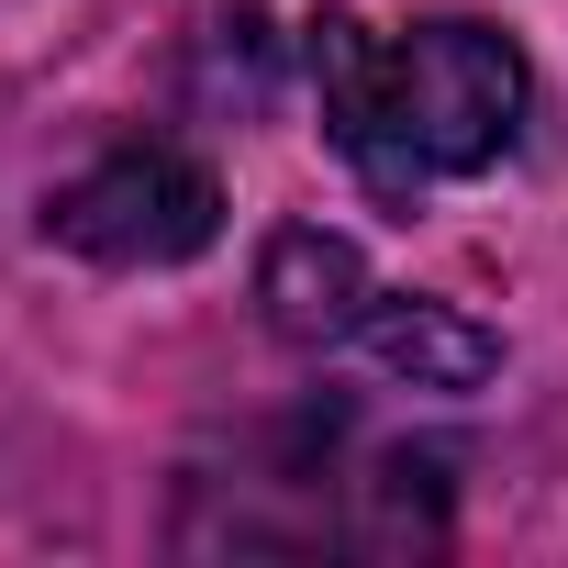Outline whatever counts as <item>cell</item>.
<instances>
[{"label": "cell", "instance_id": "4", "mask_svg": "<svg viewBox=\"0 0 568 568\" xmlns=\"http://www.w3.org/2000/svg\"><path fill=\"white\" fill-rule=\"evenodd\" d=\"M357 346L390 379H413V390H479L501 368V335L490 324H468L457 302H413V291H379L368 324H357Z\"/></svg>", "mask_w": 568, "mask_h": 568}, {"label": "cell", "instance_id": "1", "mask_svg": "<svg viewBox=\"0 0 568 568\" xmlns=\"http://www.w3.org/2000/svg\"><path fill=\"white\" fill-rule=\"evenodd\" d=\"M313 101H324L335 156L379 201H424V190L479 179V168L513 156V134L535 112V79H524V45L490 34V23L379 34L357 12H324L313 23Z\"/></svg>", "mask_w": 568, "mask_h": 568}, {"label": "cell", "instance_id": "3", "mask_svg": "<svg viewBox=\"0 0 568 568\" xmlns=\"http://www.w3.org/2000/svg\"><path fill=\"white\" fill-rule=\"evenodd\" d=\"M256 302H267V324L291 335V346H357L379 278H368V256L346 234L291 223V234H267V256H256Z\"/></svg>", "mask_w": 568, "mask_h": 568}, {"label": "cell", "instance_id": "2", "mask_svg": "<svg viewBox=\"0 0 568 568\" xmlns=\"http://www.w3.org/2000/svg\"><path fill=\"white\" fill-rule=\"evenodd\" d=\"M223 234V179L179 145H112L45 201V245L90 267H179Z\"/></svg>", "mask_w": 568, "mask_h": 568}]
</instances>
